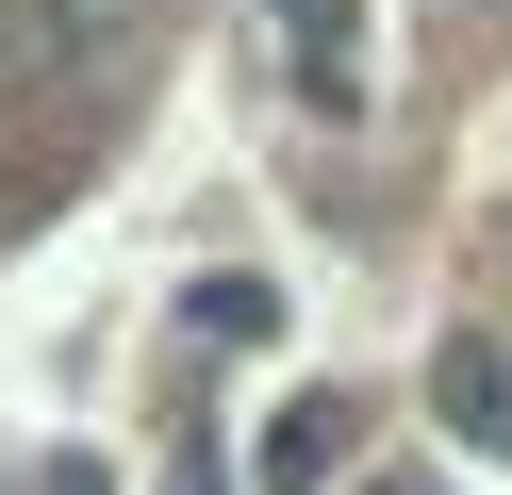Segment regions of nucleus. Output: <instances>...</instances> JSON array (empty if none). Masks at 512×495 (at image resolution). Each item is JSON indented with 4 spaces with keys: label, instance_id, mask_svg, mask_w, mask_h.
I'll use <instances>...</instances> for the list:
<instances>
[{
    "label": "nucleus",
    "instance_id": "3",
    "mask_svg": "<svg viewBox=\"0 0 512 495\" xmlns=\"http://www.w3.org/2000/svg\"><path fill=\"white\" fill-rule=\"evenodd\" d=\"M430 396H446V429L512 446V363H496V347H446V380H430Z\"/></svg>",
    "mask_w": 512,
    "mask_h": 495
},
{
    "label": "nucleus",
    "instance_id": "2",
    "mask_svg": "<svg viewBox=\"0 0 512 495\" xmlns=\"http://www.w3.org/2000/svg\"><path fill=\"white\" fill-rule=\"evenodd\" d=\"M347 446H364V396H298V413L265 429V495H298L314 462H347Z\"/></svg>",
    "mask_w": 512,
    "mask_h": 495
},
{
    "label": "nucleus",
    "instance_id": "1",
    "mask_svg": "<svg viewBox=\"0 0 512 495\" xmlns=\"http://www.w3.org/2000/svg\"><path fill=\"white\" fill-rule=\"evenodd\" d=\"M265 17H281V50H298L314 116H364V17H347V0H265Z\"/></svg>",
    "mask_w": 512,
    "mask_h": 495
}]
</instances>
